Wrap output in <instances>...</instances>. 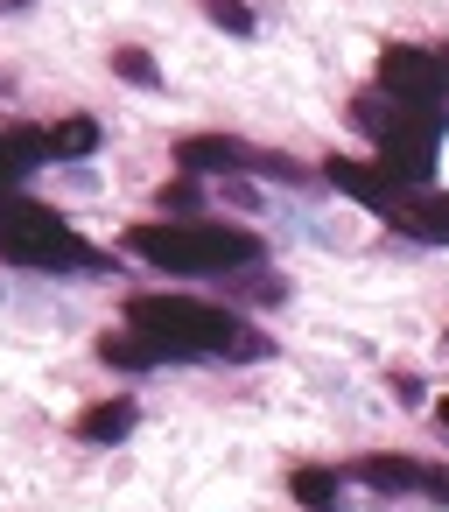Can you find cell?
<instances>
[{"instance_id": "cell-12", "label": "cell", "mask_w": 449, "mask_h": 512, "mask_svg": "<svg viewBox=\"0 0 449 512\" xmlns=\"http://www.w3.org/2000/svg\"><path fill=\"white\" fill-rule=\"evenodd\" d=\"M92 148H99V120L71 113V120H57V127H50V155H57V162H71V155H92Z\"/></svg>"}, {"instance_id": "cell-9", "label": "cell", "mask_w": 449, "mask_h": 512, "mask_svg": "<svg viewBox=\"0 0 449 512\" xmlns=\"http://www.w3.org/2000/svg\"><path fill=\"white\" fill-rule=\"evenodd\" d=\"M99 358H106V365H120V372H155L169 351H162L155 337H141V330H127V337H120V330H106V337H99Z\"/></svg>"}, {"instance_id": "cell-1", "label": "cell", "mask_w": 449, "mask_h": 512, "mask_svg": "<svg viewBox=\"0 0 449 512\" xmlns=\"http://www.w3.org/2000/svg\"><path fill=\"white\" fill-rule=\"evenodd\" d=\"M127 323L141 337H155L169 358H267V337L253 323H239L232 309H211L197 295H134Z\"/></svg>"}, {"instance_id": "cell-19", "label": "cell", "mask_w": 449, "mask_h": 512, "mask_svg": "<svg viewBox=\"0 0 449 512\" xmlns=\"http://www.w3.org/2000/svg\"><path fill=\"white\" fill-rule=\"evenodd\" d=\"M0 8H29V0H0Z\"/></svg>"}, {"instance_id": "cell-2", "label": "cell", "mask_w": 449, "mask_h": 512, "mask_svg": "<svg viewBox=\"0 0 449 512\" xmlns=\"http://www.w3.org/2000/svg\"><path fill=\"white\" fill-rule=\"evenodd\" d=\"M127 246H134L148 267H169V274H232V267H253V260H260V239H253V232H239V225H211V218L134 225Z\"/></svg>"}, {"instance_id": "cell-15", "label": "cell", "mask_w": 449, "mask_h": 512, "mask_svg": "<svg viewBox=\"0 0 449 512\" xmlns=\"http://www.w3.org/2000/svg\"><path fill=\"white\" fill-rule=\"evenodd\" d=\"M204 15H211L218 29H232V36H246V29H253V15H246V0H204Z\"/></svg>"}, {"instance_id": "cell-18", "label": "cell", "mask_w": 449, "mask_h": 512, "mask_svg": "<svg viewBox=\"0 0 449 512\" xmlns=\"http://www.w3.org/2000/svg\"><path fill=\"white\" fill-rule=\"evenodd\" d=\"M435 421H442V435H449V400H442V407H435Z\"/></svg>"}, {"instance_id": "cell-6", "label": "cell", "mask_w": 449, "mask_h": 512, "mask_svg": "<svg viewBox=\"0 0 449 512\" xmlns=\"http://www.w3.org/2000/svg\"><path fill=\"white\" fill-rule=\"evenodd\" d=\"M323 176H330L344 197H358L365 211H379V218H393V211H400V197L414 190V183H407V176H393L386 162L372 169V162H344V155H330V162H323Z\"/></svg>"}, {"instance_id": "cell-5", "label": "cell", "mask_w": 449, "mask_h": 512, "mask_svg": "<svg viewBox=\"0 0 449 512\" xmlns=\"http://www.w3.org/2000/svg\"><path fill=\"white\" fill-rule=\"evenodd\" d=\"M379 92H386V99H407V106H435V113H442L449 71H442V57L393 43V50H379Z\"/></svg>"}, {"instance_id": "cell-3", "label": "cell", "mask_w": 449, "mask_h": 512, "mask_svg": "<svg viewBox=\"0 0 449 512\" xmlns=\"http://www.w3.org/2000/svg\"><path fill=\"white\" fill-rule=\"evenodd\" d=\"M0 253L15 267H36V274H78V267H99V253L64 225V211L50 204H0Z\"/></svg>"}, {"instance_id": "cell-4", "label": "cell", "mask_w": 449, "mask_h": 512, "mask_svg": "<svg viewBox=\"0 0 449 512\" xmlns=\"http://www.w3.org/2000/svg\"><path fill=\"white\" fill-rule=\"evenodd\" d=\"M358 127L379 141V155H386L393 176L421 183V176L435 169V141H442V113H435V106H407V99L379 106V99H365V106H358Z\"/></svg>"}, {"instance_id": "cell-7", "label": "cell", "mask_w": 449, "mask_h": 512, "mask_svg": "<svg viewBox=\"0 0 449 512\" xmlns=\"http://www.w3.org/2000/svg\"><path fill=\"white\" fill-rule=\"evenodd\" d=\"M393 225L400 232H414V239H435V246H449V197H435V190H407L400 197V211H393Z\"/></svg>"}, {"instance_id": "cell-10", "label": "cell", "mask_w": 449, "mask_h": 512, "mask_svg": "<svg viewBox=\"0 0 449 512\" xmlns=\"http://www.w3.org/2000/svg\"><path fill=\"white\" fill-rule=\"evenodd\" d=\"M134 421H141V414H134V400H99V407H85V414H78V435H85V442H127V435H134Z\"/></svg>"}, {"instance_id": "cell-17", "label": "cell", "mask_w": 449, "mask_h": 512, "mask_svg": "<svg viewBox=\"0 0 449 512\" xmlns=\"http://www.w3.org/2000/svg\"><path fill=\"white\" fill-rule=\"evenodd\" d=\"M421 491H428V498H442V505H449V470H428V477H421Z\"/></svg>"}, {"instance_id": "cell-16", "label": "cell", "mask_w": 449, "mask_h": 512, "mask_svg": "<svg viewBox=\"0 0 449 512\" xmlns=\"http://www.w3.org/2000/svg\"><path fill=\"white\" fill-rule=\"evenodd\" d=\"M162 211H197V183H190V176L162 183Z\"/></svg>"}, {"instance_id": "cell-20", "label": "cell", "mask_w": 449, "mask_h": 512, "mask_svg": "<svg viewBox=\"0 0 449 512\" xmlns=\"http://www.w3.org/2000/svg\"><path fill=\"white\" fill-rule=\"evenodd\" d=\"M442 71H449V50H442Z\"/></svg>"}, {"instance_id": "cell-11", "label": "cell", "mask_w": 449, "mask_h": 512, "mask_svg": "<svg viewBox=\"0 0 449 512\" xmlns=\"http://www.w3.org/2000/svg\"><path fill=\"white\" fill-rule=\"evenodd\" d=\"M358 477L372 484V491H421V463L414 456H358Z\"/></svg>"}, {"instance_id": "cell-8", "label": "cell", "mask_w": 449, "mask_h": 512, "mask_svg": "<svg viewBox=\"0 0 449 512\" xmlns=\"http://www.w3.org/2000/svg\"><path fill=\"white\" fill-rule=\"evenodd\" d=\"M176 162L183 169H246L253 148H239L232 134H190V141H176Z\"/></svg>"}, {"instance_id": "cell-14", "label": "cell", "mask_w": 449, "mask_h": 512, "mask_svg": "<svg viewBox=\"0 0 449 512\" xmlns=\"http://www.w3.org/2000/svg\"><path fill=\"white\" fill-rule=\"evenodd\" d=\"M113 71H120L127 85H141V92H155V85H162L155 57H148V50H134V43H127V50H113Z\"/></svg>"}, {"instance_id": "cell-13", "label": "cell", "mask_w": 449, "mask_h": 512, "mask_svg": "<svg viewBox=\"0 0 449 512\" xmlns=\"http://www.w3.org/2000/svg\"><path fill=\"white\" fill-rule=\"evenodd\" d=\"M288 491H295V505L330 512V505H337V470H316V463H309V470H295V477H288Z\"/></svg>"}]
</instances>
